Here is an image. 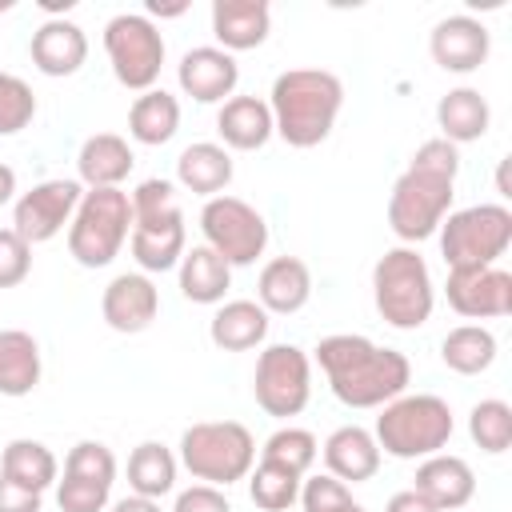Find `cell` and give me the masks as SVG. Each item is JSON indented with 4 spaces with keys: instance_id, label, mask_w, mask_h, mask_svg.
Masks as SVG:
<instances>
[{
    "instance_id": "obj_1",
    "label": "cell",
    "mask_w": 512,
    "mask_h": 512,
    "mask_svg": "<svg viewBox=\"0 0 512 512\" xmlns=\"http://www.w3.org/2000/svg\"><path fill=\"white\" fill-rule=\"evenodd\" d=\"M316 360L328 376V388L348 408H384L404 396L412 380V364L396 348H380L368 336L336 332L316 344Z\"/></svg>"
},
{
    "instance_id": "obj_2",
    "label": "cell",
    "mask_w": 512,
    "mask_h": 512,
    "mask_svg": "<svg viewBox=\"0 0 512 512\" xmlns=\"http://www.w3.org/2000/svg\"><path fill=\"white\" fill-rule=\"evenodd\" d=\"M456 172H460V152L444 136L424 140L412 152V164L404 168V176L392 184V196H388V228L404 244H416L440 232L456 196L452 192Z\"/></svg>"
},
{
    "instance_id": "obj_3",
    "label": "cell",
    "mask_w": 512,
    "mask_h": 512,
    "mask_svg": "<svg viewBox=\"0 0 512 512\" xmlns=\"http://www.w3.org/2000/svg\"><path fill=\"white\" fill-rule=\"evenodd\" d=\"M340 108L344 84L324 68H288L272 80V132L292 148H316L328 140Z\"/></svg>"
},
{
    "instance_id": "obj_4",
    "label": "cell",
    "mask_w": 512,
    "mask_h": 512,
    "mask_svg": "<svg viewBox=\"0 0 512 512\" xmlns=\"http://www.w3.org/2000/svg\"><path fill=\"white\" fill-rule=\"evenodd\" d=\"M132 256L144 272H168L184 256V212L172 180H144L132 192Z\"/></svg>"
},
{
    "instance_id": "obj_5",
    "label": "cell",
    "mask_w": 512,
    "mask_h": 512,
    "mask_svg": "<svg viewBox=\"0 0 512 512\" xmlns=\"http://www.w3.org/2000/svg\"><path fill=\"white\" fill-rule=\"evenodd\" d=\"M372 436H376L380 452H388L396 460L436 456L452 440V408H448V400H440L432 392L396 396L376 416V432Z\"/></svg>"
},
{
    "instance_id": "obj_6",
    "label": "cell",
    "mask_w": 512,
    "mask_h": 512,
    "mask_svg": "<svg viewBox=\"0 0 512 512\" xmlns=\"http://www.w3.org/2000/svg\"><path fill=\"white\" fill-rule=\"evenodd\" d=\"M132 232V196L120 188H88L68 224V252L80 268H104Z\"/></svg>"
},
{
    "instance_id": "obj_7",
    "label": "cell",
    "mask_w": 512,
    "mask_h": 512,
    "mask_svg": "<svg viewBox=\"0 0 512 512\" xmlns=\"http://www.w3.org/2000/svg\"><path fill=\"white\" fill-rule=\"evenodd\" d=\"M256 440L240 420H200L180 436V464L212 488H228L252 472Z\"/></svg>"
},
{
    "instance_id": "obj_8",
    "label": "cell",
    "mask_w": 512,
    "mask_h": 512,
    "mask_svg": "<svg viewBox=\"0 0 512 512\" xmlns=\"http://www.w3.org/2000/svg\"><path fill=\"white\" fill-rule=\"evenodd\" d=\"M372 300L392 328L400 332L420 328L436 304L424 256L416 248H388L372 268Z\"/></svg>"
},
{
    "instance_id": "obj_9",
    "label": "cell",
    "mask_w": 512,
    "mask_h": 512,
    "mask_svg": "<svg viewBox=\"0 0 512 512\" xmlns=\"http://www.w3.org/2000/svg\"><path fill=\"white\" fill-rule=\"evenodd\" d=\"M512 244V212L504 204H472L448 212L440 224V252L448 272L456 268H488Z\"/></svg>"
},
{
    "instance_id": "obj_10",
    "label": "cell",
    "mask_w": 512,
    "mask_h": 512,
    "mask_svg": "<svg viewBox=\"0 0 512 512\" xmlns=\"http://www.w3.org/2000/svg\"><path fill=\"white\" fill-rule=\"evenodd\" d=\"M104 52L112 64V76L132 88V92H148L160 80V64H164V36L160 28L140 16V12H120L104 24Z\"/></svg>"
},
{
    "instance_id": "obj_11",
    "label": "cell",
    "mask_w": 512,
    "mask_h": 512,
    "mask_svg": "<svg viewBox=\"0 0 512 512\" xmlns=\"http://www.w3.org/2000/svg\"><path fill=\"white\" fill-rule=\"evenodd\" d=\"M200 232L204 244L228 260V268H244L256 264V256H264L268 248V224L264 216L240 200V196H212L200 208Z\"/></svg>"
},
{
    "instance_id": "obj_12",
    "label": "cell",
    "mask_w": 512,
    "mask_h": 512,
    "mask_svg": "<svg viewBox=\"0 0 512 512\" xmlns=\"http://www.w3.org/2000/svg\"><path fill=\"white\" fill-rule=\"evenodd\" d=\"M252 392H256V404L268 412V416H296L304 412L308 396H312V364H308V352L296 348V344H268L256 360V372H252Z\"/></svg>"
},
{
    "instance_id": "obj_13",
    "label": "cell",
    "mask_w": 512,
    "mask_h": 512,
    "mask_svg": "<svg viewBox=\"0 0 512 512\" xmlns=\"http://www.w3.org/2000/svg\"><path fill=\"white\" fill-rule=\"evenodd\" d=\"M116 484V456L100 440L72 444L64 460V480L56 484L60 512H100Z\"/></svg>"
},
{
    "instance_id": "obj_14",
    "label": "cell",
    "mask_w": 512,
    "mask_h": 512,
    "mask_svg": "<svg viewBox=\"0 0 512 512\" xmlns=\"http://www.w3.org/2000/svg\"><path fill=\"white\" fill-rule=\"evenodd\" d=\"M80 184L76 180H44L32 192H24L12 208V232L24 244H44L52 240L64 224H72V212L80 204Z\"/></svg>"
},
{
    "instance_id": "obj_15",
    "label": "cell",
    "mask_w": 512,
    "mask_h": 512,
    "mask_svg": "<svg viewBox=\"0 0 512 512\" xmlns=\"http://www.w3.org/2000/svg\"><path fill=\"white\" fill-rule=\"evenodd\" d=\"M448 304L452 312L468 320H492L512 312V272L488 264V268H456L448 272Z\"/></svg>"
},
{
    "instance_id": "obj_16",
    "label": "cell",
    "mask_w": 512,
    "mask_h": 512,
    "mask_svg": "<svg viewBox=\"0 0 512 512\" xmlns=\"http://www.w3.org/2000/svg\"><path fill=\"white\" fill-rule=\"evenodd\" d=\"M428 52L444 72L464 76V72H476L488 60L492 36L476 16H444L428 36Z\"/></svg>"
},
{
    "instance_id": "obj_17",
    "label": "cell",
    "mask_w": 512,
    "mask_h": 512,
    "mask_svg": "<svg viewBox=\"0 0 512 512\" xmlns=\"http://www.w3.org/2000/svg\"><path fill=\"white\" fill-rule=\"evenodd\" d=\"M176 80H180V88H184L192 100L216 104V100H224V96L236 92V84H240V64H236L232 52H224V48H216V44H200V48H188V52L180 56Z\"/></svg>"
},
{
    "instance_id": "obj_18",
    "label": "cell",
    "mask_w": 512,
    "mask_h": 512,
    "mask_svg": "<svg viewBox=\"0 0 512 512\" xmlns=\"http://www.w3.org/2000/svg\"><path fill=\"white\" fill-rule=\"evenodd\" d=\"M100 312H104V324L112 332H144L156 312H160V292L156 284L144 276V272H120L112 276V284L104 288L100 296Z\"/></svg>"
},
{
    "instance_id": "obj_19",
    "label": "cell",
    "mask_w": 512,
    "mask_h": 512,
    "mask_svg": "<svg viewBox=\"0 0 512 512\" xmlns=\"http://www.w3.org/2000/svg\"><path fill=\"white\" fill-rule=\"evenodd\" d=\"M28 52H32V64L44 76H72L88 60V36H84L80 24H72L64 16H52L32 32Z\"/></svg>"
},
{
    "instance_id": "obj_20",
    "label": "cell",
    "mask_w": 512,
    "mask_h": 512,
    "mask_svg": "<svg viewBox=\"0 0 512 512\" xmlns=\"http://www.w3.org/2000/svg\"><path fill=\"white\" fill-rule=\"evenodd\" d=\"M412 492H420L436 512H456L476 496V476H472L468 460L436 452V456H424V464L416 468Z\"/></svg>"
},
{
    "instance_id": "obj_21",
    "label": "cell",
    "mask_w": 512,
    "mask_h": 512,
    "mask_svg": "<svg viewBox=\"0 0 512 512\" xmlns=\"http://www.w3.org/2000/svg\"><path fill=\"white\" fill-rule=\"evenodd\" d=\"M272 8L264 0H216L212 4V36L224 52H248L268 40Z\"/></svg>"
},
{
    "instance_id": "obj_22",
    "label": "cell",
    "mask_w": 512,
    "mask_h": 512,
    "mask_svg": "<svg viewBox=\"0 0 512 512\" xmlns=\"http://www.w3.org/2000/svg\"><path fill=\"white\" fill-rule=\"evenodd\" d=\"M256 304L264 312H276V316H292L308 304L312 296V272L300 256H276L260 268V280H256Z\"/></svg>"
},
{
    "instance_id": "obj_23",
    "label": "cell",
    "mask_w": 512,
    "mask_h": 512,
    "mask_svg": "<svg viewBox=\"0 0 512 512\" xmlns=\"http://www.w3.org/2000/svg\"><path fill=\"white\" fill-rule=\"evenodd\" d=\"M324 464H328V476L336 480H352V484H364L376 476L380 468V444L368 428L360 424H344L336 428L328 440H324Z\"/></svg>"
},
{
    "instance_id": "obj_24",
    "label": "cell",
    "mask_w": 512,
    "mask_h": 512,
    "mask_svg": "<svg viewBox=\"0 0 512 512\" xmlns=\"http://www.w3.org/2000/svg\"><path fill=\"white\" fill-rule=\"evenodd\" d=\"M216 132L224 148L256 152L272 140V112L260 96H228L216 112Z\"/></svg>"
},
{
    "instance_id": "obj_25",
    "label": "cell",
    "mask_w": 512,
    "mask_h": 512,
    "mask_svg": "<svg viewBox=\"0 0 512 512\" xmlns=\"http://www.w3.org/2000/svg\"><path fill=\"white\" fill-rule=\"evenodd\" d=\"M136 156L128 148L124 136L116 132H96L80 144V156H76V172L88 188H120L132 172Z\"/></svg>"
},
{
    "instance_id": "obj_26",
    "label": "cell",
    "mask_w": 512,
    "mask_h": 512,
    "mask_svg": "<svg viewBox=\"0 0 512 512\" xmlns=\"http://www.w3.org/2000/svg\"><path fill=\"white\" fill-rule=\"evenodd\" d=\"M176 180L196 192V196H224V188L232 184V156L224 144H212V140H200V144H188L176 160Z\"/></svg>"
},
{
    "instance_id": "obj_27",
    "label": "cell",
    "mask_w": 512,
    "mask_h": 512,
    "mask_svg": "<svg viewBox=\"0 0 512 512\" xmlns=\"http://www.w3.org/2000/svg\"><path fill=\"white\" fill-rule=\"evenodd\" d=\"M208 336L224 352H248L256 344H264V336H268V312L256 300H228L212 312Z\"/></svg>"
},
{
    "instance_id": "obj_28",
    "label": "cell",
    "mask_w": 512,
    "mask_h": 512,
    "mask_svg": "<svg viewBox=\"0 0 512 512\" xmlns=\"http://www.w3.org/2000/svg\"><path fill=\"white\" fill-rule=\"evenodd\" d=\"M436 124H440V136L448 144H472L488 132L492 108L476 88H452L436 104Z\"/></svg>"
},
{
    "instance_id": "obj_29",
    "label": "cell",
    "mask_w": 512,
    "mask_h": 512,
    "mask_svg": "<svg viewBox=\"0 0 512 512\" xmlns=\"http://www.w3.org/2000/svg\"><path fill=\"white\" fill-rule=\"evenodd\" d=\"M40 384V344L24 328H0V396H28Z\"/></svg>"
},
{
    "instance_id": "obj_30",
    "label": "cell",
    "mask_w": 512,
    "mask_h": 512,
    "mask_svg": "<svg viewBox=\"0 0 512 512\" xmlns=\"http://www.w3.org/2000/svg\"><path fill=\"white\" fill-rule=\"evenodd\" d=\"M176 128H180V100L172 92L148 88V92H140L132 100V108H128V136L136 144H148V148L168 144L176 136Z\"/></svg>"
},
{
    "instance_id": "obj_31",
    "label": "cell",
    "mask_w": 512,
    "mask_h": 512,
    "mask_svg": "<svg viewBox=\"0 0 512 512\" xmlns=\"http://www.w3.org/2000/svg\"><path fill=\"white\" fill-rule=\"evenodd\" d=\"M232 288V268L224 256H216L208 244H196L180 256V292L192 304H220Z\"/></svg>"
},
{
    "instance_id": "obj_32",
    "label": "cell",
    "mask_w": 512,
    "mask_h": 512,
    "mask_svg": "<svg viewBox=\"0 0 512 512\" xmlns=\"http://www.w3.org/2000/svg\"><path fill=\"white\" fill-rule=\"evenodd\" d=\"M440 360L460 376H480L496 360V336L480 324H460L440 340Z\"/></svg>"
},
{
    "instance_id": "obj_33",
    "label": "cell",
    "mask_w": 512,
    "mask_h": 512,
    "mask_svg": "<svg viewBox=\"0 0 512 512\" xmlns=\"http://www.w3.org/2000/svg\"><path fill=\"white\" fill-rule=\"evenodd\" d=\"M0 472L8 476V480H16L20 488H32V492H40L44 496V488H52L56 484V456H52V448L48 444H40V440H12L8 448H4V456H0Z\"/></svg>"
},
{
    "instance_id": "obj_34",
    "label": "cell",
    "mask_w": 512,
    "mask_h": 512,
    "mask_svg": "<svg viewBox=\"0 0 512 512\" xmlns=\"http://www.w3.org/2000/svg\"><path fill=\"white\" fill-rule=\"evenodd\" d=\"M128 484L136 496H148V500L168 496L176 488V456L156 440L136 444L128 456Z\"/></svg>"
},
{
    "instance_id": "obj_35",
    "label": "cell",
    "mask_w": 512,
    "mask_h": 512,
    "mask_svg": "<svg viewBox=\"0 0 512 512\" xmlns=\"http://www.w3.org/2000/svg\"><path fill=\"white\" fill-rule=\"evenodd\" d=\"M300 480H304L300 472H292V468L260 456L256 472L248 476V496L264 512H284V508H292L300 500Z\"/></svg>"
},
{
    "instance_id": "obj_36",
    "label": "cell",
    "mask_w": 512,
    "mask_h": 512,
    "mask_svg": "<svg viewBox=\"0 0 512 512\" xmlns=\"http://www.w3.org/2000/svg\"><path fill=\"white\" fill-rule=\"evenodd\" d=\"M468 432H472V440L484 452H492V456L508 452V444H512V408L504 400H496V396L492 400H480L468 412Z\"/></svg>"
},
{
    "instance_id": "obj_37",
    "label": "cell",
    "mask_w": 512,
    "mask_h": 512,
    "mask_svg": "<svg viewBox=\"0 0 512 512\" xmlns=\"http://www.w3.org/2000/svg\"><path fill=\"white\" fill-rule=\"evenodd\" d=\"M316 452H320V444H316V436L308 432V428H276L268 440H264V460H276V464H284V468H292V472H308L312 468V460H316Z\"/></svg>"
},
{
    "instance_id": "obj_38",
    "label": "cell",
    "mask_w": 512,
    "mask_h": 512,
    "mask_svg": "<svg viewBox=\"0 0 512 512\" xmlns=\"http://www.w3.org/2000/svg\"><path fill=\"white\" fill-rule=\"evenodd\" d=\"M36 116V96L32 88L12 76V72H0V136H16L20 128H28Z\"/></svg>"
},
{
    "instance_id": "obj_39",
    "label": "cell",
    "mask_w": 512,
    "mask_h": 512,
    "mask_svg": "<svg viewBox=\"0 0 512 512\" xmlns=\"http://www.w3.org/2000/svg\"><path fill=\"white\" fill-rule=\"evenodd\" d=\"M300 504H304V512H340V508H348L356 500H352V492H348L344 480L320 472V476L300 480Z\"/></svg>"
},
{
    "instance_id": "obj_40",
    "label": "cell",
    "mask_w": 512,
    "mask_h": 512,
    "mask_svg": "<svg viewBox=\"0 0 512 512\" xmlns=\"http://www.w3.org/2000/svg\"><path fill=\"white\" fill-rule=\"evenodd\" d=\"M32 272V244H24L12 228H0V288L24 284Z\"/></svg>"
},
{
    "instance_id": "obj_41",
    "label": "cell",
    "mask_w": 512,
    "mask_h": 512,
    "mask_svg": "<svg viewBox=\"0 0 512 512\" xmlns=\"http://www.w3.org/2000/svg\"><path fill=\"white\" fill-rule=\"evenodd\" d=\"M172 512H232V504H228V496L220 492V488H212V484H192V488H184L180 496H176V508Z\"/></svg>"
},
{
    "instance_id": "obj_42",
    "label": "cell",
    "mask_w": 512,
    "mask_h": 512,
    "mask_svg": "<svg viewBox=\"0 0 512 512\" xmlns=\"http://www.w3.org/2000/svg\"><path fill=\"white\" fill-rule=\"evenodd\" d=\"M0 512H40V492L20 488L0 472Z\"/></svg>"
},
{
    "instance_id": "obj_43",
    "label": "cell",
    "mask_w": 512,
    "mask_h": 512,
    "mask_svg": "<svg viewBox=\"0 0 512 512\" xmlns=\"http://www.w3.org/2000/svg\"><path fill=\"white\" fill-rule=\"evenodd\" d=\"M384 512H436V508H432L420 492H412V488H408V492H396V496L388 500V508H384Z\"/></svg>"
},
{
    "instance_id": "obj_44",
    "label": "cell",
    "mask_w": 512,
    "mask_h": 512,
    "mask_svg": "<svg viewBox=\"0 0 512 512\" xmlns=\"http://www.w3.org/2000/svg\"><path fill=\"white\" fill-rule=\"evenodd\" d=\"M112 512H160V504L148 500V496H124V500L112 504Z\"/></svg>"
},
{
    "instance_id": "obj_45",
    "label": "cell",
    "mask_w": 512,
    "mask_h": 512,
    "mask_svg": "<svg viewBox=\"0 0 512 512\" xmlns=\"http://www.w3.org/2000/svg\"><path fill=\"white\" fill-rule=\"evenodd\" d=\"M12 192H16V172L8 164H0V208L12 200Z\"/></svg>"
},
{
    "instance_id": "obj_46",
    "label": "cell",
    "mask_w": 512,
    "mask_h": 512,
    "mask_svg": "<svg viewBox=\"0 0 512 512\" xmlns=\"http://www.w3.org/2000/svg\"><path fill=\"white\" fill-rule=\"evenodd\" d=\"M148 12L152 16H180V12H188V4H160V0H152Z\"/></svg>"
},
{
    "instance_id": "obj_47",
    "label": "cell",
    "mask_w": 512,
    "mask_h": 512,
    "mask_svg": "<svg viewBox=\"0 0 512 512\" xmlns=\"http://www.w3.org/2000/svg\"><path fill=\"white\" fill-rule=\"evenodd\" d=\"M340 512H364V508H360V504H348V508H340Z\"/></svg>"
},
{
    "instance_id": "obj_48",
    "label": "cell",
    "mask_w": 512,
    "mask_h": 512,
    "mask_svg": "<svg viewBox=\"0 0 512 512\" xmlns=\"http://www.w3.org/2000/svg\"><path fill=\"white\" fill-rule=\"evenodd\" d=\"M12 8V0H0V12H8Z\"/></svg>"
}]
</instances>
